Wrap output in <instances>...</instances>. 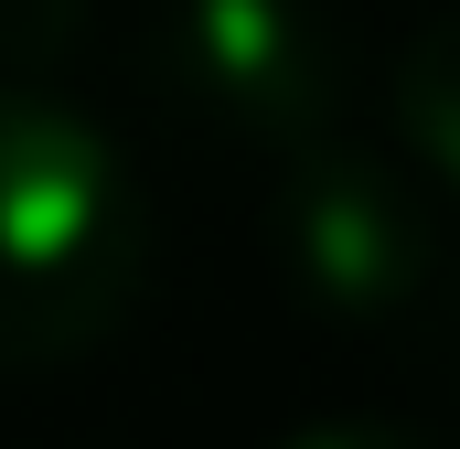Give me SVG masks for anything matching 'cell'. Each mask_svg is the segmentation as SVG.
I'll use <instances>...</instances> for the list:
<instances>
[{
    "label": "cell",
    "mask_w": 460,
    "mask_h": 449,
    "mask_svg": "<svg viewBox=\"0 0 460 449\" xmlns=\"http://www.w3.org/2000/svg\"><path fill=\"white\" fill-rule=\"evenodd\" d=\"M279 449H418V439L385 428V418H322V428H289Z\"/></svg>",
    "instance_id": "obj_6"
},
{
    "label": "cell",
    "mask_w": 460,
    "mask_h": 449,
    "mask_svg": "<svg viewBox=\"0 0 460 449\" xmlns=\"http://www.w3.org/2000/svg\"><path fill=\"white\" fill-rule=\"evenodd\" d=\"M257 257L279 300L322 332H396L439 289V204L396 150L322 139L268 172L257 193Z\"/></svg>",
    "instance_id": "obj_2"
},
{
    "label": "cell",
    "mask_w": 460,
    "mask_h": 449,
    "mask_svg": "<svg viewBox=\"0 0 460 449\" xmlns=\"http://www.w3.org/2000/svg\"><path fill=\"white\" fill-rule=\"evenodd\" d=\"M97 32V0H0V86L65 75Z\"/></svg>",
    "instance_id": "obj_5"
},
{
    "label": "cell",
    "mask_w": 460,
    "mask_h": 449,
    "mask_svg": "<svg viewBox=\"0 0 460 449\" xmlns=\"http://www.w3.org/2000/svg\"><path fill=\"white\" fill-rule=\"evenodd\" d=\"M385 128H396V161H407L429 193L460 204V11H439V22L396 54V75H385Z\"/></svg>",
    "instance_id": "obj_4"
},
{
    "label": "cell",
    "mask_w": 460,
    "mask_h": 449,
    "mask_svg": "<svg viewBox=\"0 0 460 449\" xmlns=\"http://www.w3.org/2000/svg\"><path fill=\"white\" fill-rule=\"evenodd\" d=\"M150 204L97 118L0 86V374L75 364L139 311Z\"/></svg>",
    "instance_id": "obj_1"
},
{
    "label": "cell",
    "mask_w": 460,
    "mask_h": 449,
    "mask_svg": "<svg viewBox=\"0 0 460 449\" xmlns=\"http://www.w3.org/2000/svg\"><path fill=\"white\" fill-rule=\"evenodd\" d=\"M139 86L182 139L235 161H300L343 118V32L322 0H161Z\"/></svg>",
    "instance_id": "obj_3"
}]
</instances>
